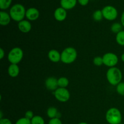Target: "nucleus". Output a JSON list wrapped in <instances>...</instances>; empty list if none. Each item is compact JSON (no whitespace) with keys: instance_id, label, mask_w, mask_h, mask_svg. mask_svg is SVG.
I'll return each instance as SVG.
<instances>
[{"instance_id":"f257e3e1","label":"nucleus","mask_w":124,"mask_h":124,"mask_svg":"<svg viewBox=\"0 0 124 124\" xmlns=\"http://www.w3.org/2000/svg\"><path fill=\"white\" fill-rule=\"evenodd\" d=\"M106 76L108 82L115 86L117 85L122 79V71L119 69L115 67L110 68L107 70Z\"/></svg>"},{"instance_id":"f03ea898","label":"nucleus","mask_w":124,"mask_h":124,"mask_svg":"<svg viewBox=\"0 0 124 124\" xmlns=\"http://www.w3.org/2000/svg\"><path fill=\"white\" fill-rule=\"evenodd\" d=\"M25 13L26 10L25 7L21 4H15L10 8L9 14L12 19L18 23L24 20Z\"/></svg>"},{"instance_id":"7ed1b4c3","label":"nucleus","mask_w":124,"mask_h":124,"mask_svg":"<svg viewBox=\"0 0 124 124\" xmlns=\"http://www.w3.org/2000/svg\"><path fill=\"white\" fill-rule=\"evenodd\" d=\"M105 119L109 124H119L122 123V113L117 108H110L107 111Z\"/></svg>"},{"instance_id":"20e7f679","label":"nucleus","mask_w":124,"mask_h":124,"mask_svg":"<svg viewBox=\"0 0 124 124\" xmlns=\"http://www.w3.org/2000/svg\"><path fill=\"white\" fill-rule=\"evenodd\" d=\"M61 61L65 64H70L74 62L78 56V53L75 48L67 47L61 52Z\"/></svg>"},{"instance_id":"39448f33","label":"nucleus","mask_w":124,"mask_h":124,"mask_svg":"<svg viewBox=\"0 0 124 124\" xmlns=\"http://www.w3.org/2000/svg\"><path fill=\"white\" fill-rule=\"evenodd\" d=\"M24 56L23 50L19 47H14L8 52L7 59L13 64H18L21 61Z\"/></svg>"},{"instance_id":"423d86ee","label":"nucleus","mask_w":124,"mask_h":124,"mask_svg":"<svg viewBox=\"0 0 124 124\" xmlns=\"http://www.w3.org/2000/svg\"><path fill=\"white\" fill-rule=\"evenodd\" d=\"M103 16L108 21H114L117 18L118 12L115 7L112 6H105L102 10Z\"/></svg>"},{"instance_id":"0eeeda50","label":"nucleus","mask_w":124,"mask_h":124,"mask_svg":"<svg viewBox=\"0 0 124 124\" xmlns=\"http://www.w3.org/2000/svg\"><path fill=\"white\" fill-rule=\"evenodd\" d=\"M54 95L56 99L61 102H66L70 98V92L66 88L58 87L54 91Z\"/></svg>"},{"instance_id":"6e6552de","label":"nucleus","mask_w":124,"mask_h":124,"mask_svg":"<svg viewBox=\"0 0 124 124\" xmlns=\"http://www.w3.org/2000/svg\"><path fill=\"white\" fill-rule=\"evenodd\" d=\"M103 64L108 67H115L118 63L119 58L116 54L111 52H108L104 54L102 56Z\"/></svg>"},{"instance_id":"1a4fd4ad","label":"nucleus","mask_w":124,"mask_h":124,"mask_svg":"<svg viewBox=\"0 0 124 124\" xmlns=\"http://www.w3.org/2000/svg\"><path fill=\"white\" fill-rule=\"evenodd\" d=\"M39 16V12L35 7H30L26 10L25 17L29 21H35Z\"/></svg>"},{"instance_id":"9d476101","label":"nucleus","mask_w":124,"mask_h":124,"mask_svg":"<svg viewBox=\"0 0 124 124\" xmlns=\"http://www.w3.org/2000/svg\"><path fill=\"white\" fill-rule=\"evenodd\" d=\"M67 13L66 10L62 7H58L54 10V17L56 20L58 21L61 22L65 20L67 18Z\"/></svg>"},{"instance_id":"9b49d317","label":"nucleus","mask_w":124,"mask_h":124,"mask_svg":"<svg viewBox=\"0 0 124 124\" xmlns=\"http://www.w3.org/2000/svg\"><path fill=\"white\" fill-rule=\"evenodd\" d=\"M47 89L51 91H55L58 88V79L54 77H49L46 80L45 82Z\"/></svg>"},{"instance_id":"f8f14e48","label":"nucleus","mask_w":124,"mask_h":124,"mask_svg":"<svg viewBox=\"0 0 124 124\" xmlns=\"http://www.w3.org/2000/svg\"><path fill=\"white\" fill-rule=\"evenodd\" d=\"M18 27L21 32L27 33L31 30V24L29 21L24 19L18 23Z\"/></svg>"},{"instance_id":"ddd939ff","label":"nucleus","mask_w":124,"mask_h":124,"mask_svg":"<svg viewBox=\"0 0 124 124\" xmlns=\"http://www.w3.org/2000/svg\"><path fill=\"white\" fill-rule=\"evenodd\" d=\"M48 58L50 61L56 63L61 61V54L56 50H51L48 52Z\"/></svg>"},{"instance_id":"4468645a","label":"nucleus","mask_w":124,"mask_h":124,"mask_svg":"<svg viewBox=\"0 0 124 124\" xmlns=\"http://www.w3.org/2000/svg\"><path fill=\"white\" fill-rule=\"evenodd\" d=\"M11 17L10 14L4 12L3 10H1L0 12V24L2 26H6L8 25L10 23Z\"/></svg>"},{"instance_id":"2eb2a0df","label":"nucleus","mask_w":124,"mask_h":124,"mask_svg":"<svg viewBox=\"0 0 124 124\" xmlns=\"http://www.w3.org/2000/svg\"><path fill=\"white\" fill-rule=\"evenodd\" d=\"M77 0H61V7L65 10H70L76 6Z\"/></svg>"},{"instance_id":"dca6fc26","label":"nucleus","mask_w":124,"mask_h":124,"mask_svg":"<svg viewBox=\"0 0 124 124\" xmlns=\"http://www.w3.org/2000/svg\"><path fill=\"white\" fill-rule=\"evenodd\" d=\"M19 67L18 64H11L8 66L7 72L8 75L12 78H16L19 75Z\"/></svg>"},{"instance_id":"f3484780","label":"nucleus","mask_w":124,"mask_h":124,"mask_svg":"<svg viewBox=\"0 0 124 124\" xmlns=\"http://www.w3.org/2000/svg\"><path fill=\"white\" fill-rule=\"evenodd\" d=\"M47 115L50 119L53 118H59L60 117V114L58 111V109L54 107H50L48 108L47 110Z\"/></svg>"},{"instance_id":"a211bd4d","label":"nucleus","mask_w":124,"mask_h":124,"mask_svg":"<svg viewBox=\"0 0 124 124\" xmlns=\"http://www.w3.org/2000/svg\"><path fill=\"white\" fill-rule=\"evenodd\" d=\"M58 87L61 88H66L69 84V81L66 77H60L58 79Z\"/></svg>"},{"instance_id":"6ab92c4d","label":"nucleus","mask_w":124,"mask_h":124,"mask_svg":"<svg viewBox=\"0 0 124 124\" xmlns=\"http://www.w3.org/2000/svg\"><path fill=\"white\" fill-rule=\"evenodd\" d=\"M122 27H124L122 26V24L119 23H115L111 25V31H112L114 33H118L119 32H120L121 31H122Z\"/></svg>"},{"instance_id":"aec40b11","label":"nucleus","mask_w":124,"mask_h":124,"mask_svg":"<svg viewBox=\"0 0 124 124\" xmlns=\"http://www.w3.org/2000/svg\"><path fill=\"white\" fill-rule=\"evenodd\" d=\"M116 41L119 45L124 46V30H122L116 34Z\"/></svg>"},{"instance_id":"412c9836","label":"nucleus","mask_w":124,"mask_h":124,"mask_svg":"<svg viewBox=\"0 0 124 124\" xmlns=\"http://www.w3.org/2000/svg\"><path fill=\"white\" fill-rule=\"evenodd\" d=\"M12 0H0V8L1 10H6L10 6Z\"/></svg>"},{"instance_id":"4be33fe9","label":"nucleus","mask_w":124,"mask_h":124,"mask_svg":"<svg viewBox=\"0 0 124 124\" xmlns=\"http://www.w3.org/2000/svg\"><path fill=\"white\" fill-rule=\"evenodd\" d=\"M31 124H45V121L41 116L36 115L31 119Z\"/></svg>"},{"instance_id":"5701e85b","label":"nucleus","mask_w":124,"mask_h":124,"mask_svg":"<svg viewBox=\"0 0 124 124\" xmlns=\"http://www.w3.org/2000/svg\"><path fill=\"white\" fill-rule=\"evenodd\" d=\"M93 18L94 19V20L96 21H101L102 19V18H104L102 10H96L93 13Z\"/></svg>"},{"instance_id":"b1692460","label":"nucleus","mask_w":124,"mask_h":124,"mask_svg":"<svg viewBox=\"0 0 124 124\" xmlns=\"http://www.w3.org/2000/svg\"><path fill=\"white\" fill-rule=\"evenodd\" d=\"M116 92L119 94L124 96V82H121L116 85Z\"/></svg>"},{"instance_id":"393cba45","label":"nucleus","mask_w":124,"mask_h":124,"mask_svg":"<svg viewBox=\"0 0 124 124\" xmlns=\"http://www.w3.org/2000/svg\"><path fill=\"white\" fill-rule=\"evenodd\" d=\"M15 124H31V120L28 119L25 117H21L17 120Z\"/></svg>"},{"instance_id":"a878e982","label":"nucleus","mask_w":124,"mask_h":124,"mask_svg":"<svg viewBox=\"0 0 124 124\" xmlns=\"http://www.w3.org/2000/svg\"><path fill=\"white\" fill-rule=\"evenodd\" d=\"M93 63L96 66H101L103 64V59L102 57L101 56H96L93 59Z\"/></svg>"},{"instance_id":"bb28decb","label":"nucleus","mask_w":124,"mask_h":124,"mask_svg":"<svg viewBox=\"0 0 124 124\" xmlns=\"http://www.w3.org/2000/svg\"><path fill=\"white\" fill-rule=\"evenodd\" d=\"M48 124H63L59 118H53L50 119Z\"/></svg>"},{"instance_id":"cd10ccee","label":"nucleus","mask_w":124,"mask_h":124,"mask_svg":"<svg viewBox=\"0 0 124 124\" xmlns=\"http://www.w3.org/2000/svg\"><path fill=\"white\" fill-rule=\"evenodd\" d=\"M34 114L33 112L31 110H29V111H27L25 113V117H26L27 119L29 120H31L33 117H34Z\"/></svg>"},{"instance_id":"c85d7f7f","label":"nucleus","mask_w":124,"mask_h":124,"mask_svg":"<svg viewBox=\"0 0 124 124\" xmlns=\"http://www.w3.org/2000/svg\"><path fill=\"white\" fill-rule=\"evenodd\" d=\"M0 124H12V122L9 119L2 118L0 119Z\"/></svg>"},{"instance_id":"c756f323","label":"nucleus","mask_w":124,"mask_h":124,"mask_svg":"<svg viewBox=\"0 0 124 124\" xmlns=\"http://www.w3.org/2000/svg\"><path fill=\"white\" fill-rule=\"evenodd\" d=\"M78 1L80 5H81L82 6H84L88 4V2H89V0H78Z\"/></svg>"},{"instance_id":"7c9ffc66","label":"nucleus","mask_w":124,"mask_h":124,"mask_svg":"<svg viewBox=\"0 0 124 124\" xmlns=\"http://www.w3.org/2000/svg\"><path fill=\"white\" fill-rule=\"evenodd\" d=\"M5 56V52L3 50V48H0V59H3L4 56Z\"/></svg>"},{"instance_id":"2f4dec72","label":"nucleus","mask_w":124,"mask_h":124,"mask_svg":"<svg viewBox=\"0 0 124 124\" xmlns=\"http://www.w3.org/2000/svg\"><path fill=\"white\" fill-rule=\"evenodd\" d=\"M121 23L122 24V26H123L124 27V11L123 12V13H122V15H121Z\"/></svg>"},{"instance_id":"473e14b6","label":"nucleus","mask_w":124,"mask_h":124,"mask_svg":"<svg viewBox=\"0 0 124 124\" xmlns=\"http://www.w3.org/2000/svg\"><path fill=\"white\" fill-rule=\"evenodd\" d=\"M121 60L124 62V53H123V54L121 55Z\"/></svg>"},{"instance_id":"72a5a7b5","label":"nucleus","mask_w":124,"mask_h":124,"mask_svg":"<svg viewBox=\"0 0 124 124\" xmlns=\"http://www.w3.org/2000/svg\"><path fill=\"white\" fill-rule=\"evenodd\" d=\"M78 124H87V122H80V123H79Z\"/></svg>"},{"instance_id":"f704fd0d","label":"nucleus","mask_w":124,"mask_h":124,"mask_svg":"<svg viewBox=\"0 0 124 124\" xmlns=\"http://www.w3.org/2000/svg\"><path fill=\"white\" fill-rule=\"evenodd\" d=\"M122 124V123H121V124Z\"/></svg>"}]
</instances>
